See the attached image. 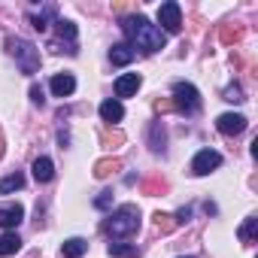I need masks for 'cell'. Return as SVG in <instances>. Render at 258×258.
<instances>
[{"instance_id":"cell-22","label":"cell","mask_w":258,"mask_h":258,"mask_svg":"<svg viewBox=\"0 0 258 258\" xmlns=\"http://www.w3.org/2000/svg\"><path fill=\"white\" fill-rule=\"evenodd\" d=\"M31 100H34V103H40V106L46 103V94H43V88H40V85H31Z\"/></svg>"},{"instance_id":"cell-3","label":"cell","mask_w":258,"mask_h":258,"mask_svg":"<svg viewBox=\"0 0 258 258\" xmlns=\"http://www.w3.org/2000/svg\"><path fill=\"white\" fill-rule=\"evenodd\" d=\"M7 49H10V55L19 61V67H22V73H28V76H34L37 70H40V49L34 46V43H28V40H7Z\"/></svg>"},{"instance_id":"cell-19","label":"cell","mask_w":258,"mask_h":258,"mask_svg":"<svg viewBox=\"0 0 258 258\" xmlns=\"http://www.w3.org/2000/svg\"><path fill=\"white\" fill-rule=\"evenodd\" d=\"M225 100H231V103H240V100H243V91H240V85H228V88H225Z\"/></svg>"},{"instance_id":"cell-2","label":"cell","mask_w":258,"mask_h":258,"mask_svg":"<svg viewBox=\"0 0 258 258\" xmlns=\"http://www.w3.org/2000/svg\"><path fill=\"white\" fill-rule=\"evenodd\" d=\"M137 228H140V210H137V204H121L109 216V222H106V231L115 240H124V237L137 234Z\"/></svg>"},{"instance_id":"cell-4","label":"cell","mask_w":258,"mask_h":258,"mask_svg":"<svg viewBox=\"0 0 258 258\" xmlns=\"http://www.w3.org/2000/svg\"><path fill=\"white\" fill-rule=\"evenodd\" d=\"M173 100H176V109L185 112V115L201 112V94L191 82H176L173 85Z\"/></svg>"},{"instance_id":"cell-7","label":"cell","mask_w":258,"mask_h":258,"mask_svg":"<svg viewBox=\"0 0 258 258\" xmlns=\"http://www.w3.org/2000/svg\"><path fill=\"white\" fill-rule=\"evenodd\" d=\"M216 127H219L222 134H228V137H237V134L246 131V118H243L240 112H222V115L216 118Z\"/></svg>"},{"instance_id":"cell-18","label":"cell","mask_w":258,"mask_h":258,"mask_svg":"<svg viewBox=\"0 0 258 258\" xmlns=\"http://www.w3.org/2000/svg\"><path fill=\"white\" fill-rule=\"evenodd\" d=\"M255 231H258V219H252V216H249L237 234H240V240H243V243H252V240H255Z\"/></svg>"},{"instance_id":"cell-9","label":"cell","mask_w":258,"mask_h":258,"mask_svg":"<svg viewBox=\"0 0 258 258\" xmlns=\"http://www.w3.org/2000/svg\"><path fill=\"white\" fill-rule=\"evenodd\" d=\"M140 73H124V76H118L115 79V100L118 97H134L137 94V88H140Z\"/></svg>"},{"instance_id":"cell-24","label":"cell","mask_w":258,"mask_h":258,"mask_svg":"<svg viewBox=\"0 0 258 258\" xmlns=\"http://www.w3.org/2000/svg\"><path fill=\"white\" fill-rule=\"evenodd\" d=\"M182 258H191V255H182Z\"/></svg>"},{"instance_id":"cell-23","label":"cell","mask_w":258,"mask_h":258,"mask_svg":"<svg viewBox=\"0 0 258 258\" xmlns=\"http://www.w3.org/2000/svg\"><path fill=\"white\" fill-rule=\"evenodd\" d=\"M176 216H179V222H188V216H191V210H188V207H182V210H179Z\"/></svg>"},{"instance_id":"cell-21","label":"cell","mask_w":258,"mask_h":258,"mask_svg":"<svg viewBox=\"0 0 258 258\" xmlns=\"http://www.w3.org/2000/svg\"><path fill=\"white\" fill-rule=\"evenodd\" d=\"M109 204H112V191H103V195L94 201V207H97V210H109Z\"/></svg>"},{"instance_id":"cell-15","label":"cell","mask_w":258,"mask_h":258,"mask_svg":"<svg viewBox=\"0 0 258 258\" xmlns=\"http://www.w3.org/2000/svg\"><path fill=\"white\" fill-rule=\"evenodd\" d=\"M19 249H22V237L16 231H7L4 237H0V255H4V258L7 255H16Z\"/></svg>"},{"instance_id":"cell-12","label":"cell","mask_w":258,"mask_h":258,"mask_svg":"<svg viewBox=\"0 0 258 258\" xmlns=\"http://www.w3.org/2000/svg\"><path fill=\"white\" fill-rule=\"evenodd\" d=\"M100 118H103V121H121V118H124L121 100H115V97L103 100V103H100Z\"/></svg>"},{"instance_id":"cell-11","label":"cell","mask_w":258,"mask_h":258,"mask_svg":"<svg viewBox=\"0 0 258 258\" xmlns=\"http://www.w3.org/2000/svg\"><path fill=\"white\" fill-rule=\"evenodd\" d=\"M134 58H137V52L127 46V43H118V46H112V49H109V61H112L115 67H127Z\"/></svg>"},{"instance_id":"cell-1","label":"cell","mask_w":258,"mask_h":258,"mask_svg":"<svg viewBox=\"0 0 258 258\" xmlns=\"http://www.w3.org/2000/svg\"><path fill=\"white\" fill-rule=\"evenodd\" d=\"M121 28H124V34L131 37V49L137 52H146V55H152V52H161L164 49V43H167V37H164V31L158 28V25H152L146 16H131V19H124L121 22Z\"/></svg>"},{"instance_id":"cell-20","label":"cell","mask_w":258,"mask_h":258,"mask_svg":"<svg viewBox=\"0 0 258 258\" xmlns=\"http://www.w3.org/2000/svg\"><path fill=\"white\" fill-rule=\"evenodd\" d=\"M109 252H112V255H134V249L124 246V243H109Z\"/></svg>"},{"instance_id":"cell-10","label":"cell","mask_w":258,"mask_h":258,"mask_svg":"<svg viewBox=\"0 0 258 258\" xmlns=\"http://www.w3.org/2000/svg\"><path fill=\"white\" fill-rule=\"evenodd\" d=\"M49 88H52L55 97H70L76 91V79H73V73H55L52 82H49Z\"/></svg>"},{"instance_id":"cell-8","label":"cell","mask_w":258,"mask_h":258,"mask_svg":"<svg viewBox=\"0 0 258 258\" xmlns=\"http://www.w3.org/2000/svg\"><path fill=\"white\" fill-rule=\"evenodd\" d=\"M25 219V207L22 204H10V207H0V228L16 231Z\"/></svg>"},{"instance_id":"cell-16","label":"cell","mask_w":258,"mask_h":258,"mask_svg":"<svg viewBox=\"0 0 258 258\" xmlns=\"http://www.w3.org/2000/svg\"><path fill=\"white\" fill-rule=\"evenodd\" d=\"M22 185H25V176L16 170V173H10V176L0 179V195H13V191H19Z\"/></svg>"},{"instance_id":"cell-17","label":"cell","mask_w":258,"mask_h":258,"mask_svg":"<svg viewBox=\"0 0 258 258\" xmlns=\"http://www.w3.org/2000/svg\"><path fill=\"white\" fill-rule=\"evenodd\" d=\"M55 25H58V37H61V40L67 37L70 46H76V25H73V22H64V19H58Z\"/></svg>"},{"instance_id":"cell-14","label":"cell","mask_w":258,"mask_h":258,"mask_svg":"<svg viewBox=\"0 0 258 258\" xmlns=\"http://www.w3.org/2000/svg\"><path fill=\"white\" fill-rule=\"evenodd\" d=\"M52 176H55V164H52V158H46V155L37 158V161H34V179H37V182H49Z\"/></svg>"},{"instance_id":"cell-5","label":"cell","mask_w":258,"mask_h":258,"mask_svg":"<svg viewBox=\"0 0 258 258\" xmlns=\"http://www.w3.org/2000/svg\"><path fill=\"white\" fill-rule=\"evenodd\" d=\"M158 22H161L164 34H179V28H182V10H179L176 0H167V4L158 7Z\"/></svg>"},{"instance_id":"cell-13","label":"cell","mask_w":258,"mask_h":258,"mask_svg":"<svg viewBox=\"0 0 258 258\" xmlns=\"http://www.w3.org/2000/svg\"><path fill=\"white\" fill-rule=\"evenodd\" d=\"M88 252V243L82 240V237H70V240H64V246H61V258H79V255H85Z\"/></svg>"},{"instance_id":"cell-6","label":"cell","mask_w":258,"mask_h":258,"mask_svg":"<svg viewBox=\"0 0 258 258\" xmlns=\"http://www.w3.org/2000/svg\"><path fill=\"white\" fill-rule=\"evenodd\" d=\"M219 164H222V155H219L216 149H201V152L191 158V173H195V176H207V173H213Z\"/></svg>"}]
</instances>
